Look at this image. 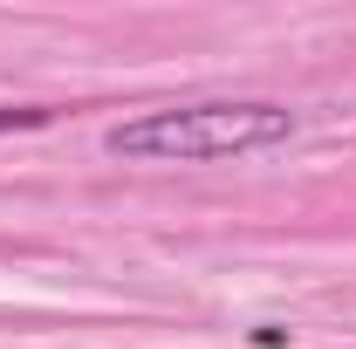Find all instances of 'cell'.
Here are the masks:
<instances>
[{"label": "cell", "instance_id": "7a4b0ae2", "mask_svg": "<svg viewBox=\"0 0 356 349\" xmlns=\"http://www.w3.org/2000/svg\"><path fill=\"white\" fill-rule=\"evenodd\" d=\"M55 110H42V103H0V137L7 131H42Z\"/></svg>", "mask_w": 356, "mask_h": 349}, {"label": "cell", "instance_id": "6da1fadb", "mask_svg": "<svg viewBox=\"0 0 356 349\" xmlns=\"http://www.w3.org/2000/svg\"><path fill=\"white\" fill-rule=\"evenodd\" d=\"M295 137V110L267 96H233V103H172V110H137L103 131V151L124 165H220V158H254Z\"/></svg>", "mask_w": 356, "mask_h": 349}]
</instances>
